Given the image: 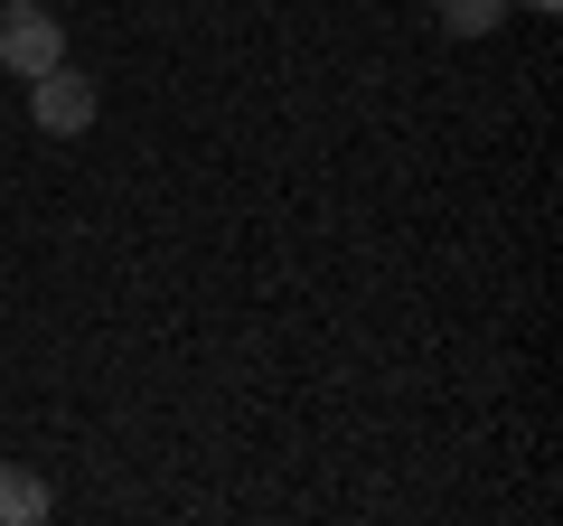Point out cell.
Returning a JSON list of instances; mask_svg holds the SVG:
<instances>
[{
  "mask_svg": "<svg viewBox=\"0 0 563 526\" xmlns=\"http://www.w3.org/2000/svg\"><path fill=\"white\" fill-rule=\"evenodd\" d=\"M0 66L10 76H47V66H66V29L47 0H0Z\"/></svg>",
  "mask_w": 563,
  "mask_h": 526,
  "instance_id": "cell-1",
  "label": "cell"
},
{
  "mask_svg": "<svg viewBox=\"0 0 563 526\" xmlns=\"http://www.w3.org/2000/svg\"><path fill=\"white\" fill-rule=\"evenodd\" d=\"M29 113H38V132H85L95 122V85L76 66H47V76H29Z\"/></svg>",
  "mask_w": 563,
  "mask_h": 526,
  "instance_id": "cell-2",
  "label": "cell"
},
{
  "mask_svg": "<svg viewBox=\"0 0 563 526\" xmlns=\"http://www.w3.org/2000/svg\"><path fill=\"white\" fill-rule=\"evenodd\" d=\"M47 480H29V470H0V526H38L47 517Z\"/></svg>",
  "mask_w": 563,
  "mask_h": 526,
  "instance_id": "cell-3",
  "label": "cell"
},
{
  "mask_svg": "<svg viewBox=\"0 0 563 526\" xmlns=\"http://www.w3.org/2000/svg\"><path fill=\"white\" fill-rule=\"evenodd\" d=\"M432 10H442V29H451V39H488V29H498L507 10H517V0H432Z\"/></svg>",
  "mask_w": 563,
  "mask_h": 526,
  "instance_id": "cell-4",
  "label": "cell"
},
{
  "mask_svg": "<svg viewBox=\"0 0 563 526\" xmlns=\"http://www.w3.org/2000/svg\"><path fill=\"white\" fill-rule=\"evenodd\" d=\"M517 10H554V0H517Z\"/></svg>",
  "mask_w": 563,
  "mask_h": 526,
  "instance_id": "cell-5",
  "label": "cell"
}]
</instances>
